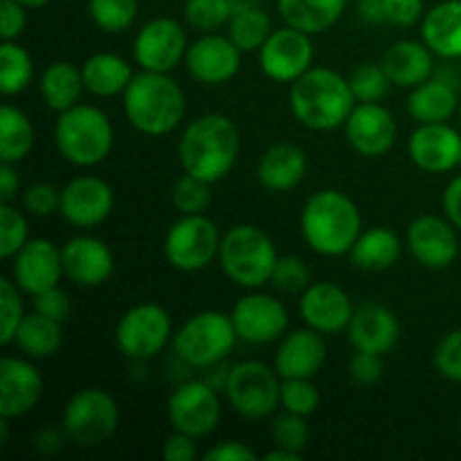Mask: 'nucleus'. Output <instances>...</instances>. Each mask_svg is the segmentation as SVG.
I'll return each instance as SVG.
<instances>
[{"instance_id": "nucleus-1", "label": "nucleus", "mask_w": 461, "mask_h": 461, "mask_svg": "<svg viewBox=\"0 0 461 461\" xmlns=\"http://www.w3.org/2000/svg\"><path fill=\"white\" fill-rule=\"evenodd\" d=\"M241 151L237 124L223 113H205L185 126L178 140V160L185 174L219 183L234 169Z\"/></svg>"}, {"instance_id": "nucleus-2", "label": "nucleus", "mask_w": 461, "mask_h": 461, "mask_svg": "<svg viewBox=\"0 0 461 461\" xmlns=\"http://www.w3.org/2000/svg\"><path fill=\"white\" fill-rule=\"evenodd\" d=\"M306 246L322 257L349 255L363 232L358 205L338 189H320L306 198L300 214Z\"/></svg>"}, {"instance_id": "nucleus-3", "label": "nucleus", "mask_w": 461, "mask_h": 461, "mask_svg": "<svg viewBox=\"0 0 461 461\" xmlns=\"http://www.w3.org/2000/svg\"><path fill=\"white\" fill-rule=\"evenodd\" d=\"M347 77L331 68H311L288 90L293 117L311 131H336L345 126L356 106Z\"/></svg>"}, {"instance_id": "nucleus-4", "label": "nucleus", "mask_w": 461, "mask_h": 461, "mask_svg": "<svg viewBox=\"0 0 461 461\" xmlns=\"http://www.w3.org/2000/svg\"><path fill=\"white\" fill-rule=\"evenodd\" d=\"M122 108L135 131L149 138L174 133L185 120L187 102L169 72L142 70L131 79L122 95Z\"/></svg>"}, {"instance_id": "nucleus-5", "label": "nucleus", "mask_w": 461, "mask_h": 461, "mask_svg": "<svg viewBox=\"0 0 461 461\" xmlns=\"http://www.w3.org/2000/svg\"><path fill=\"white\" fill-rule=\"evenodd\" d=\"M54 144L66 162L75 167H97L111 156L115 129L106 113L90 104H77L59 113Z\"/></svg>"}, {"instance_id": "nucleus-6", "label": "nucleus", "mask_w": 461, "mask_h": 461, "mask_svg": "<svg viewBox=\"0 0 461 461\" xmlns=\"http://www.w3.org/2000/svg\"><path fill=\"white\" fill-rule=\"evenodd\" d=\"M277 246L268 232L250 223L230 228L223 234L219 252V264L225 277L237 286L255 291L266 286L273 277L277 264Z\"/></svg>"}, {"instance_id": "nucleus-7", "label": "nucleus", "mask_w": 461, "mask_h": 461, "mask_svg": "<svg viewBox=\"0 0 461 461\" xmlns=\"http://www.w3.org/2000/svg\"><path fill=\"white\" fill-rule=\"evenodd\" d=\"M237 340L232 315L201 311L174 333V351L189 367L207 369L228 358Z\"/></svg>"}, {"instance_id": "nucleus-8", "label": "nucleus", "mask_w": 461, "mask_h": 461, "mask_svg": "<svg viewBox=\"0 0 461 461\" xmlns=\"http://www.w3.org/2000/svg\"><path fill=\"white\" fill-rule=\"evenodd\" d=\"M120 426V405L102 387L75 392L63 408L61 428L72 444L95 448L111 439Z\"/></svg>"}, {"instance_id": "nucleus-9", "label": "nucleus", "mask_w": 461, "mask_h": 461, "mask_svg": "<svg viewBox=\"0 0 461 461\" xmlns=\"http://www.w3.org/2000/svg\"><path fill=\"white\" fill-rule=\"evenodd\" d=\"M225 399L243 419L261 421L282 405V376L259 360H241L230 369Z\"/></svg>"}, {"instance_id": "nucleus-10", "label": "nucleus", "mask_w": 461, "mask_h": 461, "mask_svg": "<svg viewBox=\"0 0 461 461\" xmlns=\"http://www.w3.org/2000/svg\"><path fill=\"white\" fill-rule=\"evenodd\" d=\"M223 234L205 214H180L165 237V259L180 273H201L219 259Z\"/></svg>"}, {"instance_id": "nucleus-11", "label": "nucleus", "mask_w": 461, "mask_h": 461, "mask_svg": "<svg viewBox=\"0 0 461 461\" xmlns=\"http://www.w3.org/2000/svg\"><path fill=\"white\" fill-rule=\"evenodd\" d=\"M169 340H174L169 311L153 302L129 309L115 327V345L120 354L138 363L160 354Z\"/></svg>"}, {"instance_id": "nucleus-12", "label": "nucleus", "mask_w": 461, "mask_h": 461, "mask_svg": "<svg viewBox=\"0 0 461 461\" xmlns=\"http://www.w3.org/2000/svg\"><path fill=\"white\" fill-rule=\"evenodd\" d=\"M257 54H259L261 72L268 79L277 81V84H293L313 68V36L291 25H284L279 30H273V34L266 39Z\"/></svg>"}, {"instance_id": "nucleus-13", "label": "nucleus", "mask_w": 461, "mask_h": 461, "mask_svg": "<svg viewBox=\"0 0 461 461\" xmlns=\"http://www.w3.org/2000/svg\"><path fill=\"white\" fill-rule=\"evenodd\" d=\"M167 412L174 430L203 439L212 435L221 421L219 392L205 381H187L171 392Z\"/></svg>"}, {"instance_id": "nucleus-14", "label": "nucleus", "mask_w": 461, "mask_h": 461, "mask_svg": "<svg viewBox=\"0 0 461 461\" xmlns=\"http://www.w3.org/2000/svg\"><path fill=\"white\" fill-rule=\"evenodd\" d=\"M189 41L176 18H151L135 34L133 59L142 70L171 72L185 61Z\"/></svg>"}, {"instance_id": "nucleus-15", "label": "nucleus", "mask_w": 461, "mask_h": 461, "mask_svg": "<svg viewBox=\"0 0 461 461\" xmlns=\"http://www.w3.org/2000/svg\"><path fill=\"white\" fill-rule=\"evenodd\" d=\"M230 315L239 340L248 345H270L282 340L288 331V309L282 300L266 293L243 295Z\"/></svg>"}, {"instance_id": "nucleus-16", "label": "nucleus", "mask_w": 461, "mask_h": 461, "mask_svg": "<svg viewBox=\"0 0 461 461\" xmlns=\"http://www.w3.org/2000/svg\"><path fill=\"white\" fill-rule=\"evenodd\" d=\"M243 52L232 43L230 36L201 34L189 43L185 54V66L189 77L203 86H223L232 81L241 70Z\"/></svg>"}, {"instance_id": "nucleus-17", "label": "nucleus", "mask_w": 461, "mask_h": 461, "mask_svg": "<svg viewBox=\"0 0 461 461\" xmlns=\"http://www.w3.org/2000/svg\"><path fill=\"white\" fill-rule=\"evenodd\" d=\"M405 246L419 266L428 270H444L459 255L457 228L448 219L423 214L410 223Z\"/></svg>"}, {"instance_id": "nucleus-18", "label": "nucleus", "mask_w": 461, "mask_h": 461, "mask_svg": "<svg viewBox=\"0 0 461 461\" xmlns=\"http://www.w3.org/2000/svg\"><path fill=\"white\" fill-rule=\"evenodd\" d=\"M115 207V194L104 178L97 176H77L61 189L59 214L75 228H97L111 216Z\"/></svg>"}, {"instance_id": "nucleus-19", "label": "nucleus", "mask_w": 461, "mask_h": 461, "mask_svg": "<svg viewBox=\"0 0 461 461\" xmlns=\"http://www.w3.org/2000/svg\"><path fill=\"white\" fill-rule=\"evenodd\" d=\"M396 133L399 126L394 115L381 102H358L345 122L347 142L363 158H383L390 153Z\"/></svg>"}, {"instance_id": "nucleus-20", "label": "nucleus", "mask_w": 461, "mask_h": 461, "mask_svg": "<svg viewBox=\"0 0 461 461\" xmlns=\"http://www.w3.org/2000/svg\"><path fill=\"white\" fill-rule=\"evenodd\" d=\"M408 156L421 171L448 174L461 165V133L448 122L419 124L408 138Z\"/></svg>"}, {"instance_id": "nucleus-21", "label": "nucleus", "mask_w": 461, "mask_h": 461, "mask_svg": "<svg viewBox=\"0 0 461 461\" xmlns=\"http://www.w3.org/2000/svg\"><path fill=\"white\" fill-rule=\"evenodd\" d=\"M354 309L349 293L333 282H313L300 293V318L322 336L347 331Z\"/></svg>"}, {"instance_id": "nucleus-22", "label": "nucleus", "mask_w": 461, "mask_h": 461, "mask_svg": "<svg viewBox=\"0 0 461 461\" xmlns=\"http://www.w3.org/2000/svg\"><path fill=\"white\" fill-rule=\"evenodd\" d=\"M61 277H66L61 248L50 239H30L12 259V279L32 297L59 286Z\"/></svg>"}, {"instance_id": "nucleus-23", "label": "nucleus", "mask_w": 461, "mask_h": 461, "mask_svg": "<svg viewBox=\"0 0 461 461\" xmlns=\"http://www.w3.org/2000/svg\"><path fill=\"white\" fill-rule=\"evenodd\" d=\"M43 396V376L36 365L16 356L0 360V419H21L36 408Z\"/></svg>"}, {"instance_id": "nucleus-24", "label": "nucleus", "mask_w": 461, "mask_h": 461, "mask_svg": "<svg viewBox=\"0 0 461 461\" xmlns=\"http://www.w3.org/2000/svg\"><path fill=\"white\" fill-rule=\"evenodd\" d=\"M61 257L63 273L77 286H102L115 270V257H113L111 248L102 239L88 237V234L68 239L61 246Z\"/></svg>"}, {"instance_id": "nucleus-25", "label": "nucleus", "mask_w": 461, "mask_h": 461, "mask_svg": "<svg viewBox=\"0 0 461 461\" xmlns=\"http://www.w3.org/2000/svg\"><path fill=\"white\" fill-rule=\"evenodd\" d=\"M347 336H349L351 347L356 351L385 356L399 342V318L387 306L376 304V302H365L354 309L351 322L347 327Z\"/></svg>"}, {"instance_id": "nucleus-26", "label": "nucleus", "mask_w": 461, "mask_h": 461, "mask_svg": "<svg viewBox=\"0 0 461 461\" xmlns=\"http://www.w3.org/2000/svg\"><path fill=\"white\" fill-rule=\"evenodd\" d=\"M327 363V342L311 327L295 329L279 340L275 365L282 378H313Z\"/></svg>"}, {"instance_id": "nucleus-27", "label": "nucleus", "mask_w": 461, "mask_h": 461, "mask_svg": "<svg viewBox=\"0 0 461 461\" xmlns=\"http://www.w3.org/2000/svg\"><path fill=\"white\" fill-rule=\"evenodd\" d=\"M381 66L392 86L414 88L435 75V52L423 43V39H401L385 50Z\"/></svg>"}, {"instance_id": "nucleus-28", "label": "nucleus", "mask_w": 461, "mask_h": 461, "mask_svg": "<svg viewBox=\"0 0 461 461\" xmlns=\"http://www.w3.org/2000/svg\"><path fill=\"white\" fill-rule=\"evenodd\" d=\"M306 169H309V158L300 144L279 142L266 149L264 156L257 165V178L261 187L268 192L282 194L291 192L304 180Z\"/></svg>"}, {"instance_id": "nucleus-29", "label": "nucleus", "mask_w": 461, "mask_h": 461, "mask_svg": "<svg viewBox=\"0 0 461 461\" xmlns=\"http://www.w3.org/2000/svg\"><path fill=\"white\" fill-rule=\"evenodd\" d=\"M457 86L446 77H430L423 84L410 88L408 113L419 124H435V122H448L459 111Z\"/></svg>"}, {"instance_id": "nucleus-30", "label": "nucleus", "mask_w": 461, "mask_h": 461, "mask_svg": "<svg viewBox=\"0 0 461 461\" xmlns=\"http://www.w3.org/2000/svg\"><path fill=\"white\" fill-rule=\"evenodd\" d=\"M421 39L437 57L461 59V0H444L428 9L421 21Z\"/></svg>"}, {"instance_id": "nucleus-31", "label": "nucleus", "mask_w": 461, "mask_h": 461, "mask_svg": "<svg viewBox=\"0 0 461 461\" xmlns=\"http://www.w3.org/2000/svg\"><path fill=\"white\" fill-rule=\"evenodd\" d=\"M347 0H277V12L286 25L315 36L340 21Z\"/></svg>"}, {"instance_id": "nucleus-32", "label": "nucleus", "mask_w": 461, "mask_h": 461, "mask_svg": "<svg viewBox=\"0 0 461 461\" xmlns=\"http://www.w3.org/2000/svg\"><path fill=\"white\" fill-rule=\"evenodd\" d=\"M401 252H403V243H401L399 234L381 225V228L363 230L349 250V257L356 268L381 273L399 261Z\"/></svg>"}, {"instance_id": "nucleus-33", "label": "nucleus", "mask_w": 461, "mask_h": 461, "mask_svg": "<svg viewBox=\"0 0 461 461\" xmlns=\"http://www.w3.org/2000/svg\"><path fill=\"white\" fill-rule=\"evenodd\" d=\"M81 75H84L86 93L95 95V97L124 95L126 86L135 77L126 59L113 52H97L86 59L81 66Z\"/></svg>"}, {"instance_id": "nucleus-34", "label": "nucleus", "mask_w": 461, "mask_h": 461, "mask_svg": "<svg viewBox=\"0 0 461 461\" xmlns=\"http://www.w3.org/2000/svg\"><path fill=\"white\" fill-rule=\"evenodd\" d=\"M39 90L50 111L63 113L68 108L77 106L81 95L86 93L81 68H77L70 61L50 63L43 75H41Z\"/></svg>"}, {"instance_id": "nucleus-35", "label": "nucleus", "mask_w": 461, "mask_h": 461, "mask_svg": "<svg viewBox=\"0 0 461 461\" xmlns=\"http://www.w3.org/2000/svg\"><path fill=\"white\" fill-rule=\"evenodd\" d=\"M14 345L32 360L52 358L63 345V324L34 311L23 318Z\"/></svg>"}, {"instance_id": "nucleus-36", "label": "nucleus", "mask_w": 461, "mask_h": 461, "mask_svg": "<svg viewBox=\"0 0 461 461\" xmlns=\"http://www.w3.org/2000/svg\"><path fill=\"white\" fill-rule=\"evenodd\" d=\"M273 34V23L264 7L248 0H234V12L228 23V36L243 54L259 52L266 39Z\"/></svg>"}, {"instance_id": "nucleus-37", "label": "nucleus", "mask_w": 461, "mask_h": 461, "mask_svg": "<svg viewBox=\"0 0 461 461\" xmlns=\"http://www.w3.org/2000/svg\"><path fill=\"white\" fill-rule=\"evenodd\" d=\"M34 147V124L21 108L5 104L0 108V162L18 165Z\"/></svg>"}, {"instance_id": "nucleus-38", "label": "nucleus", "mask_w": 461, "mask_h": 461, "mask_svg": "<svg viewBox=\"0 0 461 461\" xmlns=\"http://www.w3.org/2000/svg\"><path fill=\"white\" fill-rule=\"evenodd\" d=\"M34 77V61L30 52L16 41H3L0 45V90L5 97L21 95Z\"/></svg>"}, {"instance_id": "nucleus-39", "label": "nucleus", "mask_w": 461, "mask_h": 461, "mask_svg": "<svg viewBox=\"0 0 461 461\" xmlns=\"http://www.w3.org/2000/svg\"><path fill=\"white\" fill-rule=\"evenodd\" d=\"M138 0H90L88 14L95 25L106 34L126 32L138 18Z\"/></svg>"}, {"instance_id": "nucleus-40", "label": "nucleus", "mask_w": 461, "mask_h": 461, "mask_svg": "<svg viewBox=\"0 0 461 461\" xmlns=\"http://www.w3.org/2000/svg\"><path fill=\"white\" fill-rule=\"evenodd\" d=\"M234 12V0H187L185 21L201 34L221 30L230 23Z\"/></svg>"}, {"instance_id": "nucleus-41", "label": "nucleus", "mask_w": 461, "mask_h": 461, "mask_svg": "<svg viewBox=\"0 0 461 461\" xmlns=\"http://www.w3.org/2000/svg\"><path fill=\"white\" fill-rule=\"evenodd\" d=\"M212 183L183 174L171 187V203L180 214H205L212 203Z\"/></svg>"}, {"instance_id": "nucleus-42", "label": "nucleus", "mask_w": 461, "mask_h": 461, "mask_svg": "<svg viewBox=\"0 0 461 461\" xmlns=\"http://www.w3.org/2000/svg\"><path fill=\"white\" fill-rule=\"evenodd\" d=\"M30 241V228L23 212L12 203H0V257L12 261Z\"/></svg>"}, {"instance_id": "nucleus-43", "label": "nucleus", "mask_w": 461, "mask_h": 461, "mask_svg": "<svg viewBox=\"0 0 461 461\" xmlns=\"http://www.w3.org/2000/svg\"><path fill=\"white\" fill-rule=\"evenodd\" d=\"M351 93H354L356 102L367 104V102H381L390 90L392 81L385 75L381 63H363L356 68L349 77Z\"/></svg>"}, {"instance_id": "nucleus-44", "label": "nucleus", "mask_w": 461, "mask_h": 461, "mask_svg": "<svg viewBox=\"0 0 461 461\" xmlns=\"http://www.w3.org/2000/svg\"><path fill=\"white\" fill-rule=\"evenodd\" d=\"M21 293L23 291L14 279H0V342L3 345H12L18 327L25 318Z\"/></svg>"}, {"instance_id": "nucleus-45", "label": "nucleus", "mask_w": 461, "mask_h": 461, "mask_svg": "<svg viewBox=\"0 0 461 461\" xmlns=\"http://www.w3.org/2000/svg\"><path fill=\"white\" fill-rule=\"evenodd\" d=\"M282 408L309 419L320 408V390L313 378H282Z\"/></svg>"}, {"instance_id": "nucleus-46", "label": "nucleus", "mask_w": 461, "mask_h": 461, "mask_svg": "<svg viewBox=\"0 0 461 461\" xmlns=\"http://www.w3.org/2000/svg\"><path fill=\"white\" fill-rule=\"evenodd\" d=\"M270 432H273L275 446L293 450V453H300V455H304L306 446H309V439H311V430H309V423H306V417L286 412V410H284V414L275 417Z\"/></svg>"}, {"instance_id": "nucleus-47", "label": "nucleus", "mask_w": 461, "mask_h": 461, "mask_svg": "<svg viewBox=\"0 0 461 461\" xmlns=\"http://www.w3.org/2000/svg\"><path fill=\"white\" fill-rule=\"evenodd\" d=\"M270 282L284 293H304L311 286V270L302 257L279 255Z\"/></svg>"}, {"instance_id": "nucleus-48", "label": "nucleus", "mask_w": 461, "mask_h": 461, "mask_svg": "<svg viewBox=\"0 0 461 461\" xmlns=\"http://www.w3.org/2000/svg\"><path fill=\"white\" fill-rule=\"evenodd\" d=\"M432 360H435L437 372L446 381L461 383V329H455L441 338L435 354H432Z\"/></svg>"}, {"instance_id": "nucleus-49", "label": "nucleus", "mask_w": 461, "mask_h": 461, "mask_svg": "<svg viewBox=\"0 0 461 461\" xmlns=\"http://www.w3.org/2000/svg\"><path fill=\"white\" fill-rule=\"evenodd\" d=\"M23 205L32 216H52L61 207V189L50 183H34L23 192Z\"/></svg>"}, {"instance_id": "nucleus-50", "label": "nucleus", "mask_w": 461, "mask_h": 461, "mask_svg": "<svg viewBox=\"0 0 461 461\" xmlns=\"http://www.w3.org/2000/svg\"><path fill=\"white\" fill-rule=\"evenodd\" d=\"M34 311L45 315V318H52L57 322L66 324L68 318L72 315V302L61 286H54L34 295Z\"/></svg>"}, {"instance_id": "nucleus-51", "label": "nucleus", "mask_w": 461, "mask_h": 461, "mask_svg": "<svg viewBox=\"0 0 461 461\" xmlns=\"http://www.w3.org/2000/svg\"><path fill=\"white\" fill-rule=\"evenodd\" d=\"M383 12L385 23L396 27H412L426 16L423 0H383Z\"/></svg>"}, {"instance_id": "nucleus-52", "label": "nucleus", "mask_w": 461, "mask_h": 461, "mask_svg": "<svg viewBox=\"0 0 461 461\" xmlns=\"http://www.w3.org/2000/svg\"><path fill=\"white\" fill-rule=\"evenodd\" d=\"M349 376L356 385H374L383 376V356L356 351L349 360Z\"/></svg>"}, {"instance_id": "nucleus-53", "label": "nucleus", "mask_w": 461, "mask_h": 461, "mask_svg": "<svg viewBox=\"0 0 461 461\" xmlns=\"http://www.w3.org/2000/svg\"><path fill=\"white\" fill-rule=\"evenodd\" d=\"M27 27V7L18 0H0V36L3 41H18Z\"/></svg>"}, {"instance_id": "nucleus-54", "label": "nucleus", "mask_w": 461, "mask_h": 461, "mask_svg": "<svg viewBox=\"0 0 461 461\" xmlns=\"http://www.w3.org/2000/svg\"><path fill=\"white\" fill-rule=\"evenodd\" d=\"M196 437L185 435V432L174 430V435L167 437L162 446V457L167 461H194L196 459Z\"/></svg>"}, {"instance_id": "nucleus-55", "label": "nucleus", "mask_w": 461, "mask_h": 461, "mask_svg": "<svg viewBox=\"0 0 461 461\" xmlns=\"http://www.w3.org/2000/svg\"><path fill=\"white\" fill-rule=\"evenodd\" d=\"M205 461H255L257 457L255 450L250 446L241 444V441H221V444L212 446L205 455Z\"/></svg>"}, {"instance_id": "nucleus-56", "label": "nucleus", "mask_w": 461, "mask_h": 461, "mask_svg": "<svg viewBox=\"0 0 461 461\" xmlns=\"http://www.w3.org/2000/svg\"><path fill=\"white\" fill-rule=\"evenodd\" d=\"M441 207L444 214L455 228L461 230V176L450 180L444 189V198H441Z\"/></svg>"}, {"instance_id": "nucleus-57", "label": "nucleus", "mask_w": 461, "mask_h": 461, "mask_svg": "<svg viewBox=\"0 0 461 461\" xmlns=\"http://www.w3.org/2000/svg\"><path fill=\"white\" fill-rule=\"evenodd\" d=\"M18 187H21V180L14 165L3 162L0 165V203H12L18 196Z\"/></svg>"}, {"instance_id": "nucleus-58", "label": "nucleus", "mask_w": 461, "mask_h": 461, "mask_svg": "<svg viewBox=\"0 0 461 461\" xmlns=\"http://www.w3.org/2000/svg\"><path fill=\"white\" fill-rule=\"evenodd\" d=\"M63 439H68L66 437V430L61 428V432L54 430V428H48V430H41L39 435H36V448L41 450V453H57L59 448H61Z\"/></svg>"}, {"instance_id": "nucleus-59", "label": "nucleus", "mask_w": 461, "mask_h": 461, "mask_svg": "<svg viewBox=\"0 0 461 461\" xmlns=\"http://www.w3.org/2000/svg\"><path fill=\"white\" fill-rule=\"evenodd\" d=\"M230 369L232 367H228L225 360H221V363L207 367V376L203 378V381H205L207 385L214 387L216 392H225V385H228V378H230Z\"/></svg>"}, {"instance_id": "nucleus-60", "label": "nucleus", "mask_w": 461, "mask_h": 461, "mask_svg": "<svg viewBox=\"0 0 461 461\" xmlns=\"http://www.w3.org/2000/svg\"><path fill=\"white\" fill-rule=\"evenodd\" d=\"M360 16L365 18L372 25H378V23H385V12H383V0H360L358 5Z\"/></svg>"}, {"instance_id": "nucleus-61", "label": "nucleus", "mask_w": 461, "mask_h": 461, "mask_svg": "<svg viewBox=\"0 0 461 461\" xmlns=\"http://www.w3.org/2000/svg\"><path fill=\"white\" fill-rule=\"evenodd\" d=\"M264 461H300L302 455L300 453H293V450H286V448H279V446H275L273 450H268V453L261 457Z\"/></svg>"}, {"instance_id": "nucleus-62", "label": "nucleus", "mask_w": 461, "mask_h": 461, "mask_svg": "<svg viewBox=\"0 0 461 461\" xmlns=\"http://www.w3.org/2000/svg\"><path fill=\"white\" fill-rule=\"evenodd\" d=\"M18 3H21L23 7H27V9H39V7H45L50 0H18Z\"/></svg>"}, {"instance_id": "nucleus-63", "label": "nucleus", "mask_w": 461, "mask_h": 461, "mask_svg": "<svg viewBox=\"0 0 461 461\" xmlns=\"http://www.w3.org/2000/svg\"><path fill=\"white\" fill-rule=\"evenodd\" d=\"M459 120H461V102H459Z\"/></svg>"}, {"instance_id": "nucleus-64", "label": "nucleus", "mask_w": 461, "mask_h": 461, "mask_svg": "<svg viewBox=\"0 0 461 461\" xmlns=\"http://www.w3.org/2000/svg\"><path fill=\"white\" fill-rule=\"evenodd\" d=\"M459 430H461V419H459Z\"/></svg>"}]
</instances>
